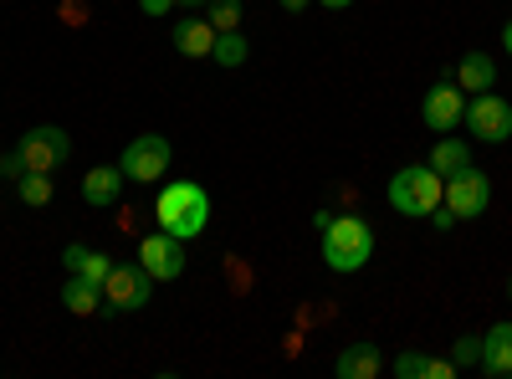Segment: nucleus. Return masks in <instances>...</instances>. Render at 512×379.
Returning a JSON list of instances; mask_svg holds the SVG:
<instances>
[{"instance_id":"f257e3e1","label":"nucleus","mask_w":512,"mask_h":379,"mask_svg":"<svg viewBox=\"0 0 512 379\" xmlns=\"http://www.w3.org/2000/svg\"><path fill=\"white\" fill-rule=\"evenodd\" d=\"M374 246H379V236L364 216H333L323 226V267L338 272V277L364 272L374 262Z\"/></svg>"},{"instance_id":"f03ea898","label":"nucleus","mask_w":512,"mask_h":379,"mask_svg":"<svg viewBox=\"0 0 512 379\" xmlns=\"http://www.w3.org/2000/svg\"><path fill=\"white\" fill-rule=\"evenodd\" d=\"M154 221H159V231H169V236L195 241V236L210 226V190L195 185V180L164 185L159 200H154Z\"/></svg>"},{"instance_id":"7ed1b4c3","label":"nucleus","mask_w":512,"mask_h":379,"mask_svg":"<svg viewBox=\"0 0 512 379\" xmlns=\"http://www.w3.org/2000/svg\"><path fill=\"white\" fill-rule=\"evenodd\" d=\"M441 200H446V180L431 170V164H405V170L390 180V205L410 221H425Z\"/></svg>"},{"instance_id":"20e7f679","label":"nucleus","mask_w":512,"mask_h":379,"mask_svg":"<svg viewBox=\"0 0 512 379\" xmlns=\"http://www.w3.org/2000/svg\"><path fill=\"white\" fill-rule=\"evenodd\" d=\"M154 303V277L144 272V262H113V272L103 277V313H139Z\"/></svg>"},{"instance_id":"39448f33","label":"nucleus","mask_w":512,"mask_h":379,"mask_svg":"<svg viewBox=\"0 0 512 379\" xmlns=\"http://www.w3.org/2000/svg\"><path fill=\"white\" fill-rule=\"evenodd\" d=\"M169 164H175V144H169L164 134H139V139H128L118 170H123V180H134V185H154V180L169 175Z\"/></svg>"},{"instance_id":"423d86ee","label":"nucleus","mask_w":512,"mask_h":379,"mask_svg":"<svg viewBox=\"0 0 512 379\" xmlns=\"http://www.w3.org/2000/svg\"><path fill=\"white\" fill-rule=\"evenodd\" d=\"M466 134H472L477 144H507L512 139V108L487 88V93H472L466 98Z\"/></svg>"},{"instance_id":"0eeeda50","label":"nucleus","mask_w":512,"mask_h":379,"mask_svg":"<svg viewBox=\"0 0 512 379\" xmlns=\"http://www.w3.org/2000/svg\"><path fill=\"white\" fill-rule=\"evenodd\" d=\"M16 149H21V159H26V170L57 175L62 164H67V154H72V139H67V129H57V123H36V129L21 134Z\"/></svg>"},{"instance_id":"6e6552de","label":"nucleus","mask_w":512,"mask_h":379,"mask_svg":"<svg viewBox=\"0 0 512 379\" xmlns=\"http://www.w3.org/2000/svg\"><path fill=\"white\" fill-rule=\"evenodd\" d=\"M487 205H492V180L477 170V164H466L461 175L446 180V210L456 221H477L487 216Z\"/></svg>"},{"instance_id":"1a4fd4ad","label":"nucleus","mask_w":512,"mask_h":379,"mask_svg":"<svg viewBox=\"0 0 512 379\" xmlns=\"http://www.w3.org/2000/svg\"><path fill=\"white\" fill-rule=\"evenodd\" d=\"M461 118H466V93L456 88L451 77H441L436 88L420 98V123H425L431 134H456Z\"/></svg>"},{"instance_id":"9d476101","label":"nucleus","mask_w":512,"mask_h":379,"mask_svg":"<svg viewBox=\"0 0 512 379\" xmlns=\"http://www.w3.org/2000/svg\"><path fill=\"white\" fill-rule=\"evenodd\" d=\"M139 262L154 282H175V277H185V241L169 231H154L139 241Z\"/></svg>"},{"instance_id":"9b49d317","label":"nucleus","mask_w":512,"mask_h":379,"mask_svg":"<svg viewBox=\"0 0 512 379\" xmlns=\"http://www.w3.org/2000/svg\"><path fill=\"white\" fill-rule=\"evenodd\" d=\"M477 369H482L487 379H512V318H507V323H492V328L482 333V359H477Z\"/></svg>"},{"instance_id":"f8f14e48","label":"nucleus","mask_w":512,"mask_h":379,"mask_svg":"<svg viewBox=\"0 0 512 379\" xmlns=\"http://www.w3.org/2000/svg\"><path fill=\"white\" fill-rule=\"evenodd\" d=\"M175 52L190 62H210V52H216V26L205 16H180L175 21Z\"/></svg>"},{"instance_id":"ddd939ff","label":"nucleus","mask_w":512,"mask_h":379,"mask_svg":"<svg viewBox=\"0 0 512 379\" xmlns=\"http://www.w3.org/2000/svg\"><path fill=\"white\" fill-rule=\"evenodd\" d=\"M451 82L472 98V93H487V88H497V57H487V52H466L456 67H451Z\"/></svg>"},{"instance_id":"4468645a","label":"nucleus","mask_w":512,"mask_h":379,"mask_svg":"<svg viewBox=\"0 0 512 379\" xmlns=\"http://www.w3.org/2000/svg\"><path fill=\"white\" fill-rule=\"evenodd\" d=\"M333 374H338V379H379V374H384L379 344H349V349H338Z\"/></svg>"},{"instance_id":"2eb2a0df","label":"nucleus","mask_w":512,"mask_h":379,"mask_svg":"<svg viewBox=\"0 0 512 379\" xmlns=\"http://www.w3.org/2000/svg\"><path fill=\"white\" fill-rule=\"evenodd\" d=\"M123 170L118 164H98V170H88L82 175V200H88L93 210H103V205H118V195H123Z\"/></svg>"},{"instance_id":"dca6fc26","label":"nucleus","mask_w":512,"mask_h":379,"mask_svg":"<svg viewBox=\"0 0 512 379\" xmlns=\"http://www.w3.org/2000/svg\"><path fill=\"white\" fill-rule=\"evenodd\" d=\"M62 308H67L72 318H93V313H103V287L88 282V277H72V272H67V282H62Z\"/></svg>"},{"instance_id":"f3484780","label":"nucleus","mask_w":512,"mask_h":379,"mask_svg":"<svg viewBox=\"0 0 512 379\" xmlns=\"http://www.w3.org/2000/svg\"><path fill=\"white\" fill-rule=\"evenodd\" d=\"M62 267H67L72 277H88V282L103 287V277L113 272V257H108V251H93V246H77V241H72V246L62 251Z\"/></svg>"},{"instance_id":"a211bd4d","label":"nucleus","mask_w":512,"mask_h":379,"mask_svg":"<svg viewBox=\"0 0 512 379\" xmlns=\"http://www.w3.org/2000/svg\"><path fill=\"white\" fill-rule=\"evenodd\" d=\"M425 164H431V170H436L441 180H451V175H461L466 164H472V144H466V139H451V134H441V139L431 144V159H425Z\"/></svg>"},{"instance_id":"6ab92c4d","label":"nucleus","mask_w":512,"mask_h":379,"mask_svg":"<svg viewBox=\"0 0 512 379\" xmlns=\"http://www.w3.org/2000/svg\"><path fill=\"white\" fill-rule=\"evenodd\" d=\"M16 195H21V205L41 210V205H52V200H57V180H52V175H41V170H26V175L16 180Z\"/></svg>"},{"instance_id":"aec40b11","label":"nucleus","mask_w":512,"mask_h":379,"mask_svg":"<svg viewBox=\"0 0 512 379\" xmlns=\"http://www.w3.org/2000/svg\"><path fill=\"white\" fill-rule=\"evenodd\" d=\"M251 57V41L241 31H216V52H210V62L216 67H241Z\"/></svg>"},{"instance_id":"412c9836","label":"nucleus","mask_w":512,"mask_h":379,"mask_svg":"<svg viewBox=\"0 0 512 379\" xmlns=\"http://www.w3.org/2000/svg\"><path fill=\"white\" fill-rule=\"evenodd\" d=\"M216 31H241V21H246V11H241V0H205V11H200Z\"/></svg>"},{"instance_id":"4be33fe9","label":"nucleus","mask_w":512,"mask_h":379,"mask_svg":"<svg viewBox=\"0 0 512 379\" xmlns=\"http://www.w3.org/2000/svg\"><path fill=\"white\" fill-rule=\"evenodd\" d=\"M477 359H482V339L461 333V339L451 344V364H456V369H477Z\"/></svg>"},{"instance_id":"5701e85b","label":"nucleus","mask_w":512,"mask_h":379,"mask_svg":"<svg viewBox=\"0 0 512 379\" xmlns=\"http://www.w3.org/2000/svg\"><path fill=\"white\" fill-rule=\"evenodd\" d=\"M400 379H425V369H431V359H425V354H415V349H405L395 364H390Z\"/></svg>"},{"instance_id":"b1692460","label":"nucleus","mask_w":512,"mask_h":379,"mask_svg":"<svg viewBox=\"0 0 512 379\" xmlns=\"http://www.w3.org/2000/svg\"><path fill=\"white\" fill-rule=\"evenodd\" d=\"M0 175H6V180H21V175H26L21 149H6V154H0Z\"/></svg>"},{"instance_id":"393cba45","label":"nucleus","mask_w":512,"mask_h":379,"mask_svg":"<svg viewBox=\"0 0 512 379\" xmlns=\"http://www.w3.org/2000/svg\"><path fill=\"white\" fill-rule=\"evenodd\" d=\"M62 21H67V26H82V21H88V0H67V6H62Z\"/></svg>"},{"instance_id":"a878e982","label":"nucleus","mask_w":512,"mask_h":379,"mask_svg":"<svg viewBox=\"0 0 512 379\" xmlns=\"http://www.w3.org/2000/svg\"><path fill=\"white\" fill-rule=\"evenodd\" d=\"M461 369L451 364V359H431V369H425V379H456Z\"/></svg>"},{"instance_id":"bb28decb","label":"nucleus","mask_w":512,"mask_h":379,"mask_svg":"<svg viewBox=\"0 0 512 379\" xmlns=\"http://www.w3.org/2000/svg\"><path fill=\"white\" fill-rule=\"evenodd\" d=\"M425 221H431L436 231H451V226H456V216L446 210V200H441V205H436V210H431V216H425Z\"/></svg>"},{"instance_id":"cd10ccee","label":"nucleus","mask_w":512,"mask_h":379,"mask_svg":"<svg viewBox=\"0 0 512 379\" xmlns=\"http://www.w3.org/2000/svg\"><path fill=\"white\" fill-rule=\"evenodd\" d=\"M139 11L144 16H169V11H175V0H139Z\"/></svg>"},{"instance_id":"c85d7f7f","label":"nucleus","mask_w":512,"mask_h":379,"mask_svg":"<svg viewBox=\"0 0 512 379\" xmlns=\"http://www.w3.org/2000/svg\"><path fill=\"white\" fill-rule=\"evenodd\" d=\"M318 6H323V11H349L354 0H318Z\"/></svg>"},{"instance_id":"c756f323","label":"nucleus","mask_w":512,"mask_h":379,"mask_svg":"<svg viewBox=\"0 0 512 379\" xmlns=\"http://www.w3.org/2000/svg\"><path fill=\"white\" fill-rule=\"evenodd\" d=\"M502 52H507V57H512V21H507V26H502Z\"/></svg>"},{"instance_id":"7c9ffc66","label":"nucleus","mask_w":512,"mask_h":379,"mask_svg":"<svg viewBox=\"0 0 512 379\" xmlns=\"http://www.w3.org/2000/svg\"><path fill=\"white\" fill-rule=\"evenodd\" d=\"M282 6H287L292 16H303V6H308V0H282Z\"/></svg>"},{"instance_id":"2f4dec72","label":"nucleus","mask_w":512,"mask_h":379,"mask_svg":"<svg viewBox=\"0 0 512 379\" xmlns=\"http://www.w3.org/2000/svg\"><path fill=\"white\" fill-rule=\"evenodd\" d=\"M175 6H185V11H205V0H175Z\"/></svg>"},{"instance_id":"473e14b6","label":"nucleus","mask_w":512,"mask_h":379,"mask_svg":"<svg viewBox=\"0 0 512 379\" xmlns=\"http://www.w3.org/2000/svg\"><path fill=\"white\" fill-rule=\"evenodd\" d=\"M507 303H512V277H507Z\"/></svg>"}]
</instances>
